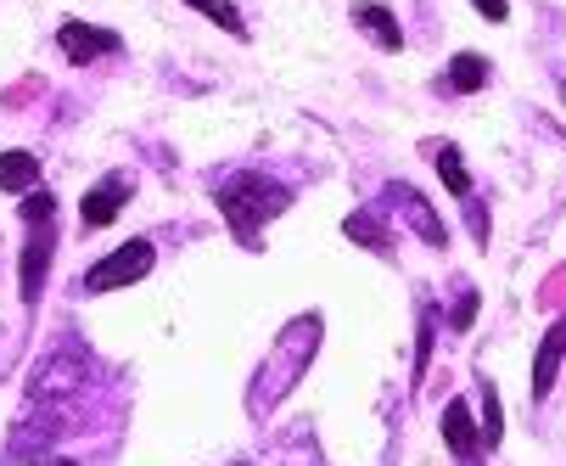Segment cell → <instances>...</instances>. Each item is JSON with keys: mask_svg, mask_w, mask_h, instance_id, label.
<instances>
[{"mask_svg": "<svg viewBox=\"0 0 566 466\" xmlns=\"http://www.w3.org/2000/svg\"><path fill=\"white\" fill-rule=\"evenodd\" d=\"M387 197H392V208H398L403 219H410V230H416V237H421L427 248H443V242H449L443 219L432 214V203H427L416 186H403V180H398V186H387Z\"/></svg>", "mask_w": 566, "mask_h": 466, "instance_id": "cell-4", "label": "cell"}, {"mask_svg": "<svg viewBox=\"0 0 566 466\" xmlns=\"http://www.w3.org/2000/svg\"><path fill=\"white\" fill-rule=\"evenodd\" d=\"M427 152H432V164H438V180L449 186V197L471 203V169H465V158H460V146H449V141H432Z\"/></svg>", "mask_w": 566, "mask_h": 466, "instance_id": "cell-8", "label": "cell"}, {"mask_svg": "<svg viewBox=\"0 0 566 466\" xmlns=\"http://www.w3.org/2000/svg\"><path fill=\"white\" fill-rule=\"evenodd\" d=\"M471 315H476V298H471V292H465V298H460V303H454V327H460V332H465V327H471Z\"/></svg>", "mask_w": 566, "mask_h": 466, "instance_id": "cell-19", "label": "cell"}, {"mask_svg": "<svg viewBox=\"0 0 566 466\" xmlns=\"http://www.w3.org/2000/svg\"><path fill=\"white\" fill-rule=\"evenodd\" d=\"M354 23H359V34H370L381 51H398V45H403V29H398V18H392L387 7H354Z\"/></svg>", "mask_w": 566, "mask_h": 466, "instance_id": "cell-10", "label": "cell"}, {"mask_svg": "<svg viewBox=\"0 0 566 466\" xmlns=\"http://www.w3.org/2000/svg\"><path fill=\"white\" fill-rule=\"evenodd\" d=\"M471 7H476L482 18H489V23H505V18H511V7H505V0H471Z\"/></svg>", "mask_w": 566, "mask_h": 466, "instance_id": "cell-18", "label": "cell"}, {"mask_svg": "<svg viewBox=\"0 0 566 466\" xmlns=\"http://www.w3.org/2000/svg\"><path fill=\"white\" fill-rule=\"evenodd\" d=\"M51 208H56V203H51L45 191H34V197H23V219H29V225H45V219H51Z\"/></svg>", "mask_w": 566, "mask_h": 466, "instance_id": "cell-17", "label": "cell"}, {"mask_svg": "<svg viewBox=\"0 0 566 466\" xmlns=\"http://www.w3.org/2000/svg\"><path fill=\"white\" fill-rule=\"evenodd\" d=\"M45 265H51V237L40 230L34 248L23 253V303H34V298H40V287H45Z\"/></svg>", "mask_w": 566, "mask_h": 466, "instance_id": "cell-13", "label": "cell"}, {"mask_svg": "<svg viewBox=\"0 0 566 466\" xmlns=\"http://www.w3.org/2000/svg\"><path fill=\"white\" fill-rule=\"evenodd\" d=\"M34 180H40L34 152H7V158H0V191H29Z\"/></svg>", "mask_w": 566, "mask_h": 466, "instance_id": "cell-12", "label": "cell"}, {"mask_svg": "<svg viewBox=\"0 0 566 466\" xmlns=\"http://www.w3.org/2000/svg\"><path fill=\"white\" fill-rule=\"evenodd\" d=\"M500 387L494 382H482V444H500Z\"/></svg>", "mask_w": 566, "mask_h": 466, "instance_id": "cell-16", "label": "cell"}, {"mask_svg": "<svg viewBox=\"0 0 566 466\" xmlns=\"http://www.w3.org/2000/svg\"><path fill=\"white\" fill-rule=\"evenodd\" d=\"M51 466H67V460H51Z\"/></svg>", "mask_w": 566, "mask_h": 466, "instance_id": "cell-20", "label": "cell"}, {"mask_svg": "<svg viewBox=\"0 0 566 466\" xmlns=\"http://www.w3.org/2000/svg\"><path fill=\"white\" fill-rule=\"evenodd\" d=\"M129 197H135V180L129 175H102L91 186V197H85V225H113Z\"/></svg>", "mask_w": 566, "mask_h": 466, "instance_id": "cell-6", "label": "cell"}, {"mask_svg": "<svg viewBox=\"0 0 566 466\" xmlns=\"http://www.w3.org/2000/svg\"><path fill=\"white\" fill-rule=\"evenodd\" d=\"M151 270V242H124L113 248L102 265L85 270V292H113V287H135Z\"/></svg>", "mask_w": 566, "mask_h": 466, "instance_id": "cell-2", "label": "cell"}, {"mask_svg": "<svg viewBox=\"0 0 566 466\" xmlns=\"http://www.w3.org/2000/svg\"><path fill=\"white\" fill-rule=\"evenodd\" d=\"M56 45L73 56V62H96V56H113L124 40L113 29H91V23H62L56 29Z\"/></svg>", "mask_w": 566, "mask_h": 466, "instance_id": "cell-5", "label": "cell"}, {"mask_svg": "<svg viewBox=\"0 0 566 466\" xmlns=\"http://www.w3.org/2000/svg\"><path fill=\"white\" fill-rule=\"evenodd\" d=\"M292 208V191L281 186V180H270V175H259V169H248V175H235V180H224V191H219V214L230 219V230L241 242H259V230L275 219V214H286Z\"/></svg>", "mask_w": 566, "mask_h": 466, "instance_id": "cell-1", "label": "cell"}, {"mask_svg": "<svg viewBox=\"0 0 566 466\" xmlns=\"http://www.w3.org/2000/svg\"><path fill=\"white\" fill-rule=\"evenodd\" d=\"M443 444H449L454 455H471V449L482 444V427L471 422V405H465V400H449V405H443Z\"/></svg>", "mask_w": 566, "mask_h": 466, "instance_id": "cell-9", "label": "cell"}, {"mask_svg": "<svg viewBox=\"0 0 566 466\" xmlns=\"http://www.w3.org/2000/svg\"><path fill=\"white\" fill-rule=\"evenodd\" d=\"M191 12H202V18H213L224 34H235V40H248V23H241V12L230 7V0H186Z\"/></svg>", "mask_w": 566, "mask_h": 466, "instance_id": "cell-14", "label": "cell"}, {"mask_svg": "<svg viewBox=\"0 0 566 466\" xmlns=\"http://www.w3.org/2000/svg\"><path fill=\"white\" fill-rule=\"evenodd\" d=\"M348 237H354L359 248H370V253H387V230H381L370 214H348Z\"/></svg>", "mask_w": 566, "mask_h": 466, "instance_id": "cell-15", "label": "cell"}, {"mask_svg": "<svg viewBox=\"0 0 566 466\" xmlns=\"http://www.w3.org/2000/svg\"><path fill=\"white\" fill-rule=\"evenodd\" d=\"M449 85H454L460 96L482 91V85H489V56H476V51H460V56L449 62Z\"/></svg>", "mask_w": 566, "mask_h": 466, "instance_id": "cell-11", "label": "cell"}, {"mask_svg": "<svg viewBox=\"0 0 566 466\" xmlns=\"http://www.w3.org/2000/svg\"><path fill=\"white\" fill-rule=\"evenodd\" d=\"M78 382H85V360L78 354H51L34 376H29V400H67V394H78Z\"/></svg>", "mask_w": 566, "mask_h": 466, "instance_id": "cell-3", "label": "cell"}, {"mask_svg": "<svg viewBox=\"0 0 566 466\" xmlns=\"http://www.w3.org/2000/svg\"><path fill=\"white\" fill-rule=\"evenodd\" d=\"M560 360H566V321H555L538 343V360H533V400H544L555 376H560Z\"/></svg>", "mask_w": 566, "mask_h": 466, "instance_id": "cell-7", "label": "cell"}]
</instances>
